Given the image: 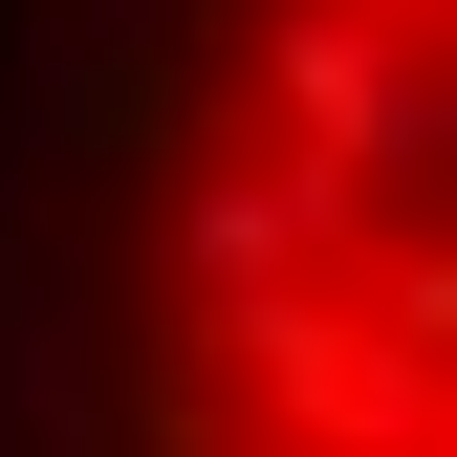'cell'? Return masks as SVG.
Returning <instances> with one entry per match:
<instances>
[{
  "label": "cell",
  "mask_w": 457,
  "mask_h": 457,
  "mask_svg": "<svg viewBox=\"0 0 457 457\" xmlns=\"http://www.w3.org/2000/svg\"><path fill=\"white\" fill-rule=\"evenodd\" d=\"M0 457H457V0H0Z\"/></svg>",
  "instance_id": "1"
}]
</instances>
